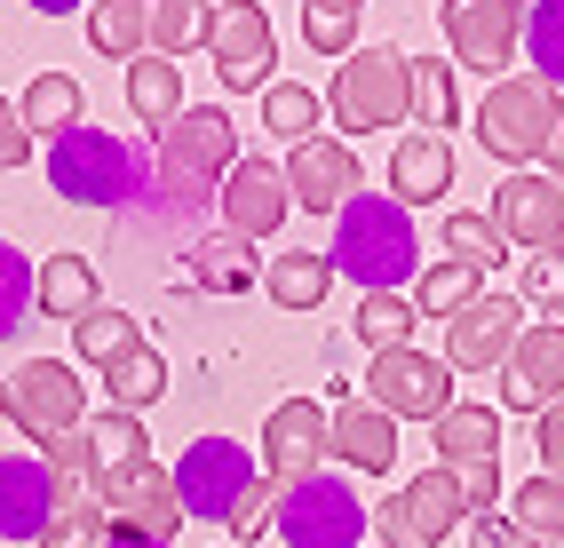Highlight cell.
I'll return each instance as SVG.
<instances>
[{
	"label": "cell",
	"instance_id": "6da1fadb",
	"mask_svg": "<svg viewBox=\"0 0 564 548\" xmlns=\"http://www.w3.org/2000/svg\"><path fill=\"white\" fill-rule=\"evenodd\" d=\"M334 278H358L366 295H398V286L422 278V231L398 199H350L334 215V246H326Z\"/></svg>",
	"mask_w": 564,
	"mask_h": 548
},
{
	"label": "cell",
	"instance_id": "7a4b0ae2",
	"mask_svg": "<svg viewBox=\"0 0 564 548\" xmlns=\"http://www.w3.org/2000/svg\"><path fill=\"white\" fill-rule=\"evenodd\" d=\"M48 191L72 199V207H120L143 191V160L128 135H104V128H72L48 143Z\"/></svg>",
	"mask_w": 564,
	"mask_h": 548
},
{
	"label": "cell",
	"instance_id": "3957f363",
	"mask_svg": "<svg viewBox=\"0 0 564 548\" xmlns=\"http://www.w3.org/2000/svg\"><path fill=\"white\" fill-rule=\"evenodd\" d=\"M271 533H279L286 548H366L373 508L358 501L350 478H334V469H311V478L279 485V517H271Z\"/></svg>",
	"mask_w": 564,
	"mask_h": 548
},
{
	"label": "cell",
	"instance_id": "277c9868",
	"mask_svg": "<svg viewBox=\"0 0 564 548\" xmlns=\"http://www.w3.org/2000/svg\"><path fill=\"white\" fill-rule=\"evenodd\" d=\"M556 120H564L556 88L533 80V72H517V80H494V88H485V103H477V143L517 175V167L541 160V143H549Z\"/></svg>",
	"mask_w": 564,
	"mask_h": 548
},
{
	"label": "cell",
	"instance_id": "5b68a950",
	"mask_svg": "<svg viewBox=\"0 0 564 548\" xmlns=\"http://www.w3.org/2000/svg\"><path fill=\"white\" fill-rule=\"evenodd\" d=\"M231 167H239V128H231V112H215V103L183 112L160 135V191L167 199H215Z\"/></svg>",
	"mask_w": 564,
	"mask_h": 548
},
{
	"label": "cell",
	"instance_id": "8992f818",
	"mask_svg": "<svg viewBox=\"0 0 564 548\" xmlns=\"http://www.w3.org/2000/svg\"><path fill=\"white\" fill-rule=\"evenodd\" d=\"M326 120L343 128V135H382L405 120V56L390 41H373V48H350L343 72H334V88H326Z\"/></svg>",
	"mask_w": 564,
	"mask_h": 548
},
{
	"label": "cell",
	"instance_id": "52a82bcc",
	"mask_svg": "<svg viewBox=\"0 0 564 548\" xmlns=\"http://www.w3.org/2000/svg\"><path fill=\"white\" fill-rule=\"evenodd\" d=\"M0 421L17 437H32V453H41L48 437L88 421V390H80V374H72L64 358H24L17 374L0 382Z\"/></svg>",
	"mask_w": 564,
	"mask_h": 548
},
{
	"label": "cell",
	"instance_id": "ba28073f",
	"mask_svg": "<svg viewBox=\"0 0 564 548\" xmlns=\"http://www.w3.org/2000/svg\"><path fill=\"white\" fill-rule=\"evenodd\" d=\"M167 478H175V501H183V525H192V517L199 525H231L239 493L262 478V469H254V453L239 446V437H192Z\"/></svg>",
	"mask_w": 564,
	"mask_h": 548
},
{
	"label": "cell",
	"instance_id": "9c48e42d",
	"mask_svg": "<svg viewBox=\"0 0 564 548\" xmlns=\"http://www.w3.org/2000/svg\"><path fill=\"white\" fill-rule=\"evenodd\" d=\"M462 517H469L462 478L454 469H422V478H405L382 508H373V533H382V548H437V540H454Z\"/></svg>",
	"mask_w": 564,
	"mask_h": 548
},
{
	"label": "cell",
	"instance_id": "30bf717a",
	"mask_svg": "<svg viewBox=\"0 0 564 548\" xmlns=\"http://www.w3.org/2000/svg\"><path fill=\"white\" fill-rule=\"evenodd\" d=\"M207 56H215V80L231 96H262L279 72V32L262 0H215V32H207Z\"/></svg>",
	"mask_w": 564,
	"mask_h": 548
},
{
	"label": "cell",
	"instance_id": "8fae6325",
	"mask_svg": "<svg viewBox=\"0 0 564 548\" xmlns=\"http://www.w3.org/2000/svg\"><path fill=\"white\" fill-rule=\"evenodd\" d=\"M366 406H382L390 421H437L454 406V365L445 358H422V350H382L366 374Z\"/></svg>",
	"mask_w": 564,
	"mask_h": 548
},
{
	"label": "cell",
	"instance_id": "7c38bea8",
	"mask_svg": "<svg viewBox=\"0 0 564 548\" xmlns=\"http://www.w3.org/2000/svg\"><path fill=\"white\" fill-rule=\"evenodd\" d=\"M437 24L454 41L462 72H509L524 41V9L517 0H437Z\"/></svg>",
	"mask_w": 564,
	"mask_h": 548
},
{
	"label": "cell",
	"instance_id": "4fadbf2b",
	"mask_svg": "<svg viewBox=\"0 0 564 548\" xmlns=\"http://www.w3.org/2000/svg\"><path fill=\"white\" fill-rule=\"evenodd\" d=\"M517 335H524V303L517 295H477L469 310L445 318V365L454 374H501Z\"/></svg>",
	"mask_w": 564,
	"mask_h": 548
},
{
	"label": "cell",
	"instance_id": "5bb4252c",
	"mask_svg": "<svg viewBox=\"0 0 564 548\" xmlns=\"http://www.w3.org/2000/svg\"><path fill=\"white\" fill-rule=\"evenodd\" d=\"M104 517L128 525V533H152V540H175L183 533V501H175V478L143 453V461H120L104 469Z\"/></svg>",
	"mask_w": 564,
	"mask_h": 548
},
{
	"label": "cell",
	"instance_id": "9a60e30c",
	"mask_svg": "<svg viewBox=\"0 0 564 548\" xmlns=\"http://www.w3.org/2000/svg\"><path fill=\"white\" fill-rule=\"evenodd\" d=\"M494 231H501V246L556 254V239H564V183L541 175V167H517L494 191Z\"/></svg>",
	"mask_w": 564,
	"mask_h": 548
},
{
	"label": "cell",
	"instance_id": "2e32d148",
	"mask_svg": "<svg viewBox=\"0 0 564 548\" xmlns=\"http://www.w3.org/2000/svg\"><path fill=\"white\" fill-rule=\"evenodd\" d=\"M223 231L231 239H247V246H262L286 215H294V191H286V167H271V160H239L231 175H223Z\"/></svg>",
	"mask_w": 564,
	"mask_h": 548
},
{
	"label": "cell",
	"instance_id": "e0dca14e",
	"mask_svg": "<svg viewBox=\"0 0 564 548\" xmlns=\"http://www.w3.org/2000/svg\"><path fill=\"white\" fill-rule=\"evenodd\" d=\"M286 191H294V207H311V215H343L366 191L358 152H350V143H334V135H303V143H294V160H286Z\"/></svg>",
	"mask_w": 564,
	"mask_h": 548
},
{
	"label": "cell",
	"instance_id": "ac0fdd59",
	"mask_svg": "<svg viewBox=\"0 0 564 548\" xmlns=\"http://www.w3.org/2000/svg\"><path fill=\"white\" fill-rule=\"evenodd\" d=\"M56 525V478L41 453H0V540L9 548H41Z\"/></svg>",
	"mask_w": 564,
	"mask_h": 548
},
{
	"label": "cell",
	"instance_id": "d6986e66",
	"mask_svg": "<svg viewBox=\"0 0 564 548\" xmlns=\"http://www.w3.org/2000/svg\"><path fill=\"white\" fill-rule=\"evenodd\" d=\"M326 437H334V414L311 406V397H286V406L262 421V478H271V485L311 478L318 453H326Z\"/></svg>",
	"mask_w": 564,
	"mask_h": 548
},
{
	"label": "cell",
	"instance_id": "ffe728a7",
	"mask_svg": "<svg viewBox=\"0 0 564 548\" xmlns=\"http://www.w3.org/2000/svg\"><path fill=\"white\" fill-rule=\"evenodd\" d=\"M501 397L517 414H541L564 397V326H524L509 365H501Z\"/></svg>",
	"mask_w": 564,
	"mask_h": 548
},
{
	"label": "cell",
	"instance_id": "44dd1931",
	"mask_svg": "<svg viewBox=\"0 0 564 548\" xmlns=\"http://www.w3.org/2000/svg\"><path fill=\"white\" fill-rule=\"evenodd\" d=\"M326 453H343L350 469H366V478H390L398 469V421L382 406H366V397H343V406H334Z\"/></svg>",
	"mask_w": 564,
	"mask_h": 548
},
{
	"label": "cell",
	"instance_id": "7402d4cb",
	"mask_svg": "<svg viewBox=\"0 0 564 548\" xmlns=\"http://www.w3.org/2000/svg\"><path fill=\"white\" fill-rule=\"evenodd\" d=\"M445 191H454V143L445 135H405L390 152V199L413 215L422 199H445Z\"/></svg>",
	"mask_w": 564,
	"mask_h": 548
},
{
	"label": "cell",
	"instance_id": "603a6c76",
	"mask_svg": "<svg viewBox=\"0 0 564 548\" xmlns=\"http://www.w3.org/2000/svg\"><path fill=\"white\" fill-rule=\"evenodd\" d=\"M104 295H96V263L88 254H48V263H32V310L41 318H56V326H72V318H88Z\"/></svg>",
	"mask_w": 564,
	"mask_h": 548
},
{
	"label": "cell",
	"instance_id": "cb8c5ba5",
	"mask_svg": "<svg viewBox=\"0 0 564 548\" xmlns=\"http://www.w3.org/2000/svg\"><path fill=\"white\" fill-rule=\"evenodd\" d=\"M430 446H437V469H469V461H494L501 453V414L494 406H445L430 421Z\"/></svg>",
	"mask_w": 564,
	"mask_h": 548
},
{
	"label": "cell",
	"instance_id": "d4e9b609",
	"mask_svg": "<svg viewBox=\"0 0 564 548\" xmlns=\"http://www.w3.org/2000/svg\"><path fill=\"white\" fill-rule=\"evenodd\" d=\"M17 120H24V135H72L88 120V88L72 80V72H41V80L24 88V103H17Z\"/></svg>",
	"mask_w": 564,
	"mask_h": 548
},
{
	"label": "cell",
	"instance_id": "484cf974",
	"mask_svg": "<svg viewBox=\"0 0 564 548\" xmlns=\"http://www.w3.org/2000/svg\"><path fill=\"white\" fill-rule=\"evenodd\" d=\"M88 48L111 64L152 56V0H96L88 9Z\"/></svg>",
	"mask_w": 564,
	"mask_h": 548
},
{
	"label": "cell",
	"instance_id": "4316f807",
	"mask_svg": "<svg viewBox=\"0 0 564 548\" xmlns=\"http://www.w3.org/2000/svg\"><path fill=\"white\" fill-rule=\"evenodd\" d=\"M128 112H135V128H152V135H167L183 120V72L167 56H135L128 64Z\"/></svg>",
	"mask_w": 564,
	"mask_h": 548
},
{
	"label": "cell",
	"instance_id": "83f0119b",
	"mask_svg": "<svg viewBox=\"0 0 564 548\" xmlns=\"http://www.w3.org/2000/svg\"><path fill=\"white\" fill-rule=\"evenodd\" d=\"M405 120H422V135H445L462 120L454 64H445V56H405Z\"/></svg>",
	"mask_w": 564,
	"mask_h": 548
},
{
	"label": "cell",
	"instance_id": "f1b7e54d",
	"mask_svg": "<svg viewBox=\"0 0 564 548\" xmlns=\"http://www.w3.org/2000/svg\"><path fill=\"white\" fill-rule=\"evenodd\" d=\"M104 397H111L120 414H143V406H160V397H167V358H160L152 342H128L120 358L104 365Z\"/></svg>",
	"mask_w": 564,
	"mask_h": 548
},
{
	"label": "cell",
	"instance_id": "f546056e",
	"mask_svg": "<svg viewBox=\"0 0 564 548\" xmlns=\"http://www.w3.org/2000/svg\"><path fill=\"white\" fill-rule=\"evenodd\" d=\"M326 286H334V263L318 246H294V254H279V263H262V295H271L279 310H318Z\"/></svg>",
	"mask_w": 564,
	"mask_h": 548
},
{
	"label": "cell",
	"instance_id": "4dcf8cb0",
	"mask_svg": "<svg viewBox=\"0 0 564 548\" xmlns=\"http://www.w3.org/2000/svg\"><path fill=\"white\" fill-rule=\"evenodd\" d=\"M192 286H207V295H247V286H262V263L247 239H199L192 246Z\"/></svg>",
	"mask_w": 564,
	"mask_h": 548
},
{
	"label": "cell",
	"instance_id": "1f68e13d",
	"mask_svg": "<svg viewBox=\"0 0 564 548\" xmlns=\"http://www.w3.org/2000/svg\"><path fill=\"white\" fill-rule=\"evenodd\" d=\"M215 32V0H152V56H183V48H207Z\"/></svg>",
	"mask_w": 564,
	"mask_h": 548
},
{
	"label": "cell",
	"instance_id": "d6a6232c",
	"mask_svg": "<svg viewBox=\"0 0 564 548\" xmlns=\"http://www.w3.org/2000/svg\"><path fill=\"white\" fill-rule=\"evenodd\" d=\"M477 295H485V271H469V263H422V278H413V310L422 318H454Z\"/></svg>",
	"mask_w": 564,
	"mask_h": 548
},
{
	"label": "cell",
	"instance_id": "836d02e7",
	"mask_svg": "<svg viewBox=\"0 0 564 548\" xmlns=\"http://www.w3.org/2000/svg\"><path fill=\"white\" fill-rule=\"evenodd\" d=\"M413 326H422V310H413V295H366L358 303V326H350V335L373 350V358H382V350H405L413 342Z\"/></svg>",
	"mask_w": 564,
	"mask_h": 548
},
{
	"label": "cell",
	"instance_id": "e575fe53",
	"mask_svg": "<svg viewBox=\"0 0 564 548\" xmlns=\"http://www.w3.org/2000/svg\"><path fill=\"white\" fill-rule=\"evenodd\" d=\"M509 525H517V533H533L541 548H564V478H549V469H541V478H524Z\"/></svg>",
	"mask_w": 564,
	"mask_h": 548
},
{
	"label": "cell",
	"instance_id": "d590c367",
	"mask_svg": "<svg viewBox=\"0 0 564 548\" xmlns=\"http://www.w3.org/2000/svg\"><path fill=\"white\" fill-rule=\"evenodd\" d=\"M524 56H533V80L564 88V0H533L524 9Z\"/></svg>",
	"mask_w": 564,
	"mask_h": 548
},
{
	"label": "cell",
	"instance_id": "8d00e7d4",
	"mask_svg": "<svg viewBox=\"0 0 564 548\" xmlns=\"http://www.w3.org/2000/svg\"><path fill=\"white\" fill-rule=\"evenodd\" d=\"M318 120H326V103L303 80H271V88H262V128H271V135L303 143V135H318Z\"/></svg>",
	"mask_w": 564,
	"mask_h": 548
},
{
	"label": "cell",
	"instance_id": "74e56055",
	"mask_svg": "<svg viewBox=\"0 0 564 548\" xmlns=\"http://www.w3.org/2000/svg\"><path fill=\"white\" fill-rule=\"evenodd\" d=\"M128 342H135V318L111 310V303H96L88 318H72V358H88V365H111Z\"/></svg>",
	"mask_w": 564,
	"mask_h": 548
},
{
	"label": "cell",
	"instance_id": "f35d334b",
	"mask_svg": "<svg viewBox=\"0 0 564 548\" xmlns=\"http://www.w3.org/2000/svg\"><path fill=\"white\" fill-rule=\"evenodd\" d=\"M445 254H454V263H469V271L509 263V246H501V231H494V215H469V207L445 215Z\"/></svg>",
	"mask_w": 564,
	"mask_h": 548
},
{
	"label": "cell",
	"instance_id": "ab89813d",
	"mask_svg": "<svg viewBox=\"0 0 564 548\" xmlns=\"http://www.w3.org/2000/svg\"><path fill=\"white\" fill-rule=\"evenodd\" d=\"M80 437H88V453L104 461V469H120V461H143L152 453V437H143V414H96V421H80Z\"/></svg>",
	"mask_w": 564,
	"mask_h": 548
},
{
	"label": "cell",
	"instance_id": "60d3db41",
	"mask_svg": "<svg viewBox=\"0 0 564 548\" xmlns=\"http://www.w3.org/2000/svg\"><path fill=\"white\" fill-rule=\"evenodd\" d=\"M24 318H32V254L0 239V342H9Z\"/></svg>",
	"mask_w": 564,
	"mask_h": 548
},
{
	"label": "cell",
	"instance_id": "b9f144b4",
	"mask_svg": "<svg viewBox=\"0 0 564 548\" xmlns=\"http://www.w3.org/2000/svg\"><path fill=\"white\" fill-rule=\"evenodd\" d=\"M279 517V485L271 478H254L247 493H239V508H231V548H247V540H262V525Z\"/></svg>",
	"mask_w": 564,
	"mask_h": 548
},
{
	"label": "cell",
	"instance_id": "7bdbcfd3",
	"mask_svg": "<svg viewBox=\"0 0 564 548\" xmlns=\"http://www.w3.org/2000/svg\"><path fill=\"white\" fill-rule=\"evenodd\" d=\"M517 303H541V310H564V254H533L517 271Z\"/></svg>",
	"mask_w": 564,
	"mask_h": 548
},
{
	"label": "cell",
	"instance_id": "ee69618b",
	"mask_svg": "<svg viewBox=\"0 0 564 548\" xmlns=\"http://www.w3.org/2000/svg\"><path fill=\"white\" fill-rule=\"evenodd\" d=\"M303 41H311L318 56H350V48H358V17H343V9H303Z\"/></svg>",
	"mask_w": 564,
	"mask_h": 548
},
{
	"label": "cell",
	"instance_id": "f6af8a7d",
	"mask_svg": "<svg viewBox=\"0 0 564 548\" xmlns=\"http://www.w3.org/2000/svg\"><path fill=\"white\" fill-rule=\"evenodd\" d=\"M462 478V501H469V517H485V508L501 501V461H469V469H454Z\"/></svg>",
	"mask_w": 564,
	"mask_h": 548
},
{
	"label": "cell",
	"instance_id": "bcb514c9",
	"mask_svg": "<svg viewBox=\"0 0 564 548\" xmlns=\"http://www.w3.org/2000/svg\"><path fill=\"white\" fill-rule=\"evenodd\" d=\"M469 548H541V540L517 533L509 517H469Z\"/></svg>",
	"mask_w": 564,
	"mask_h": 548
},
{
	"label": "cell",
	"instance_id": "7dc6e473",
	"mask_svg": "<svg viewBox=\"0 0 564 548\" xmlns=\"http://www.w3.org/2000/svg\"><path fill=\"white\" fill-rule=\"evenodd\" d=\"M32 160V135H24V120L9 112V96H0V167H24Z\"/></svg>",
	"mask_w": 564,
	"mask_h": 548
},
{
	"label": "cell",
	"instance_id": "c3c4849f",
	"mask_svg": "<svg viewBox=\"0 0 564 548\" xmlns=\"http://www.w3.org/2000/svg\"><path fill=\"white\" fill-rule=\"evenodd\" d=\"M541 461H549V478H564V397L541 406Z\"/></svg>",
	"mask_w": 564,
	"mask_h": 548
},
{
	"label": "cell",
	"instance_id": "681fc988",
	"mask_svg": "<svg viewBox=\"0 0 564 548\" xmlns=\"http://www.w3.org/2000/svg\"><path fill=\"white\" fill-rule=\"evenodd\" d=\"M104 540V525H80V517H64V508H56V525L41 533V548H96Z\"/></svg>",
	"mask_w": 564,
	"mask_h": 548
},
{
	"label": "cell",
	"instance_id": "f907efd6",
	"mask_svg": "<svg viewBox=\"0 0 564 548\" xmlns=\"http://www.w3.org/2000/svg\"><path fill=\"white\" fill-rule=\"evenodd\" d=\"M96 548H175V540H152V533H128V525H104Z\"/></svg>",
	"mask_w": 564,
	"mask_h": 548
},
{
	"label": "cell",
	"instance_id": "816d5d0a",
	"mask_svg": "<svg viewBox=\"0 0 564 548\" xmlns=\"http://www.w3.org/2000/svg\"><path fill=\"white\" fill-rule=\"evenodd\" d=\"M541 175H556L564 183V120L549 128V143H541Z\"/></svg>",
	"mask_w": 564,
	"mask_h": 548
},
{
	"label": "cell",
	"instance_id": "f5cc1de1",
	"mask_svg": "<svg viewBox=\"0 0 564 548\" xmlns=\"http://www.w3.org/2000/svg\"><path fill=\"white\" fill-rule=\"evenodd\" d=\"M24 9H41V17H72V9H88V0H24Z\"/></svg>",
	"mask_w": 564,
	"mask_h": 548
},
{
	"label": "cell",
	"instance_id": "db71d44e",
	"mask_svg": "<svg viewBox=\"0 0 564 548\" xmlns=\"http://www.w3.org/2000/svg\"><path fill=\"white\" fill-rule=\"evenodd\" d=\"M303 9H343V17H358V0H303Z\"/></svg>",
	"mask_w": 564,
	"mask_h": 548
},
{
	"label": "cell",
	"instance_id": "11a10c76",
	"mask_svg": "<svg viewBox=\"0 0 564 548\" xmlns=\"http://www.w3.org/2000/svg\"><path fill=\"white\" fill-rule=\"evenodd\" d=\"M556 254H564V239H556Z\"/></svg>",
	"mask_w": 564,
	"mask_h": 548
}]
</instances>
